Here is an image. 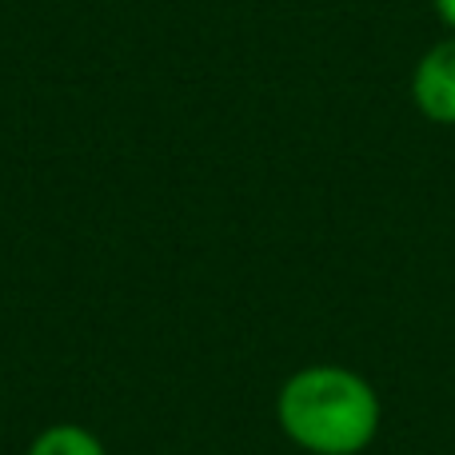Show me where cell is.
I'll return each instance as SVG.
<instances>
[{
	"instance_id": "obj_1",
	"label": "cell",
	"mask_w": 455,
	"mask_h": 455,
	"mask_svg": "<svg viewBox=\"0 0 455 455\" xmlns=\"http://www.w3.org/2000/svg\"><path fill=\"white\" fill-rule=\"evenodd\" d=\"M280 427L312 455H355L376 440L379 400L347 368H304L280 392Z\"/></svg>"
},
{
	"instance_id": "obj_2",
	"label": "cell",
	"mask_w": 455,
	"mask_h": 455,
	"mask_svg": "<svg viewBox=\"0 0 455 455\" xmlns=\"http://www.w3.org/2000/svg\"><path fill=\"white\" fill-rule=\"evenodd\" d=\"M411 100L435 124H455V36L419 56L411 76Z\"/></svg>"
},
{
	"instance_id": "obj_3",
	"label": "cell",
	"mask_w": 455,
	"mask_h": 455,
	"mask_svg": "<svg viewBox=\"0 0 455 455\" xmlns=\"http://www.w3.org/2000/svg\"><path fill=\"white\" fill-rule=\"evenodd\" d=\"M28 455H104V448L92 432H84V427L60 424V427H48V432L32 443Z\"/></svg>"
},
{
	"instance_id": "obj_4",
	"label": "cell",
	"mask_w": 455,
	"mask_h": 455,
	"mask_svg": "<svg viewBox=\"0 0 455 455\" xmlns=\"http://www.w3.org/2000/svg\"><path fill=\"white\" fill-rule=\"evenodd\" d=\"M435 8H440V16H443V24L455 32V0H435Z\"/></svg>"
}]
</instances>
